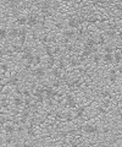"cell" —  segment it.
Returning <instances> with one entry per match:
<instances>
[{
	"instance_id": "21",
	"label": "cell",
	"mask_w": 122,
	"mask_h": 147,
	"mask_svg": "<svg viewBox=\"0 0 122 147\" xmlns=\"http://www.w3.org/2000/svg\"><path fill=\"white\" fill-rule=\"evenodd\" d=\"M84 112H85V107H81V108H78L77 109V114H76V118H81L84 114Z\"/></svg>"
},
{
	"instance_id": "20",
	"label": "cell",
	"mask_w": 122,
	"mask_h": 147,
	"mask_svg": "<svg viewBox=\"0 0 122 147\" xmlns=\"http://www.w3.org/2000/svg\"><path fill=\"white\" fill-rule=\"evenodd\" d=\"M7 34H9V32H7L6 28H0V38H1V39L6 38Z\"/></svg>"
},
{
	"instance_id": "41",
	"label": "cell",
	"mask_w": 122,
	"mask_h": 147,
	"mask_svg": "<svg viewBox=\"0 0 122 147\" xmlns=\"http://www.w3.org/2000/svg\"><path fill=\"white\" fill-rule=\"evenodd\" d=\"M0 1H1V0H0Z\"/></svg>"
},
{
	"instance_id": "12",
	"label": "cell",
	"mask_w": 122,
	"mask_h": 147,
	"mask_svg": "<svg viewBox=\"0 0 122 147\" xmlns=\"http://www.w3.org/2000/svg\"><path fill=\"white\" fill-rule=\"evenodd\" d=\"M9 84H10L11 86H19L20 84V79H19V76H12L10 80H9Z\"/></svg>"
},
{
	"instance_id": "30",
	"label": "cell",
	"mask_w": 122,
	"mask_h": 147,
	"mask_svg": "<svg viewBox=\"0 0 122 147\" xmlns=\"http://www.w3.org/2000/svg\"><path fill=\"white\" fill-rule=\"evenodd\" d=\"M23 94L26 96V97H31V92H29L28 90H25V91H23Z\"/></svg>"
},
{
	"instance_id": "10",
	"label": "cell",
	"mask_w": 122,
	"mask_h": 147,
	"mask_svg": "<svg viewBox=\"0 0 122 147\" xmlns=\"http://www.w3.org/2000/svg\"><path fill=\"white\" fill-rule=\"evenodd\" d=\"M84 44H85V47H87V48H94V47H95V44H97V42H95V39H94V38L89 37V38L85 39Z\"/></svg>"
},
{
	"instance_id": "16",
	"label": "cell",
	"mask_w": 122,
	"mask_h": 147,
	"mask_svg": "<svg viewBox=\"0 0 122 147\" xmlns=\"http://www.w3.org/2000/svg\"><path fill=\"white\" fill-rule=\"evenodd\" d=\"M16 21H17V24L21 25V26L27 25V17H26V16H19Z\"/></svg>"
},
{
	"instance_id": "40",
	"label": "cell",
	"mask_w": 122,
	"mask_h": 147,
	"mask_svg": "<svg viewBox=\"0 0 122 147\" xmlns=\"http://www.w3.org/2000/svg\"><path fill=\"white\" fill-rule=\"evenodd\" d=\"M99 147H103V146H99Z\"/></svg>"
},
{
	"instance_id": "1",
	"label": "cell",
	"mask_w": 122,
	"mask_h": 147,
	"mask_svg": "<svg viewBox=\"0 0 122 147\" xmlns=\"http://www.w3.org/2000/svg\"><path fill=\"white\" fill-rule=\"evenodd\" d=\"M22 59L26 60L28 65H33V63H34V54H32V52H31L29 49H25L23 54H22Z\"/></svg>"
},
{
	"instance_id": "7",
	"label": "cell",
	"mask_w": 122,
	"mask_h": 147,
	"mask_svg": "<svg viewBox=\"0 0 122 147\" xmlns=\"http://www.w3.org/2000/svg\"><path fill=\"white\" fill-rule=\"evenodd\" d=\"M66 103H67V105H69L71 109H76V108H77V102H76V99L72 97V96H67Z\"/></svg>"
},
{
	"instance_id": "5",
	"label": "cell",
	"mask_w": 122,
	"mask_h": 147,
	"mask_svg": "<svg viewBox=\"0 0 122 147\" xmlns=\"http://www.w3.org/2000/svg\"><path fill=\"white\" fill-rule=\"evenodd\" d=\"M27 25L31 26V27L37 26L38 25V18H37V16H34V15L27 16Z\"/></svg>"
},
{
	"instance_id": "14",
	"label": "cell",
	"mask_w": 122,
	"mask_h": 147,
	"mask_svg": "<svg viewBox=\"0 0 122 147\" xmlns=\"http://www.w3.org/2000/svg\"><path fill=\"white\" fill-rule=\"evenodd\" d=\"M9 36H10L11 38H17V37H19V30H17L16 27H13V28H11L10 32H9Z\"/></svg>"
},
{
	"instance_id": "8",
	"label": "cell",
	"mask_w": 122,
	"mask_h": 147,
	"mask_svg": "<svg viewBox=\"0 0 122 147\" xmlns=\"http://www.w3.org/2000/svg\"><path fill=\"white\" fill-rule=\"evenodd\" d=\"M103 60H104V63H105V64H112V63H114V54H111V53H104Z\"/></svg>"
},
{
	"instance_id": "26",
	"label": "cell",
	"mask_w": 122,
	"mask_h": 147,
	"mask_svg": "<svg viewBox=\"0 0 122 147\" xmlns=\"http://www.w3.org/2000/svg\"><path fill=\"white\" fill-rule=\"evenodd\" d=\"M0 69H1L4 72H6L9 70V65H7V64H1V65H0Z\"/></svg>"
},
{
	"instance_id": "24",
	"label": "cell",
	"mask_w": 122,
	"mask_h": 147,
	"mask_svg": "<svg viewBox=\"0 0 122 147\" xmlns=\"http://www.w3.org/2000/svg\"><path fill=\"white\" fill-rule=\"evenodd\" d=\"M109 80H110L111 82H116V80H117V77H116V75H115V71H111V74H110V76H109Z\"/></svg>"
},
{
	"instance_id": "13",
	"label": "cell",
	"mask_w": 122,
	"mask_h": 147,
	"mask_svg": "<svg viewBox=\"0 0 122 147\" xmlns=\"http://www.w3.org/2000/svg\"><path fill=\"white\" fill-rule=\"evenodd\" d=\"M5 132L7 135H12L13 132H15V126L11 125V124H7V125L5 126Z\"/></svg>"
},
{
	"instance_id": "33",
	"label": "cell",
	"mask_w": 122,
	"mask_h": 147,
	"mask_svg": "<svg viewBox=\"0 0 122 147\" xmlns=\"http://www.w3.org/2000/svg\"><path fill=\"white\" fill-rule=\"evenodd\" d=\"M1 55H4V50L0 49V57H1Z\"/></svg>"
},
{
	"instance_id": "28",
	"label": "cell",
	"mask_w": 122,
	"mask_h": 147,
	"mask_svg": "<svg viewBox=\"0 0 122 147\" xmlns=\"http://www.w3.org/2000/svg\"><path fill=\"white\" fill-rule=\"evenodd\" d=\"M115 7H116L119 11H121V12H122V3H120V4H116Z\"/></svg>"
},
{
	"instance_id": "29",
	"label": "cell",
	"mask_w": 122,
	"mask_h": 147,
	"mask_svg": "<svg viewBox=\"0 0 122 147\" xmlns=\"http://www.w3.org/2000/svg\"><path fill=\"white\" fill-rule=\"evenodd\" d=\"M73 86H76V87H78V86H81V80H76V81H73V84H72Z\"/></svg>"
},
{
	"instance_id": "19",
	"label": "cell",
	"mask_w": 122,
	"mask_h": 147,
	"mask_svg": "<svg viewBox=\"0 0 122 147\" xmlns=\"http://www.w3.org/2000/svg\"><path fill=\"white\" fill-rule=\"evenodd\" d=\"M53 76H54V77H56V79L61 77V70H60V69H59V67L54 69V70H53Z\"/></svg>"
},
{
	"instance_id": "39",
	"label": "cell",
	"mask_w": 122,
	"mask_h": 147,
	"mask_svg": "<svg viewBox=\"0 0 122 147\" xmlns=\"http://www.w3.org/2000/svg\"><path fill=\"white\" fill-rule=\"evenodd\" d=\"M0 18H1V15H0Z\"/></svg>"
},
{
	"instance_id": "18",
	"label": "cell",
	"mask_w": 122,
	"mask_h": 147,
	"mask_svg": "<svg viewBox=\"0 0 122 147\" xmlns=\"http://www.w3.org/2000/svg\"><path fill=\"white\" fill-rule=\"evenodd\" d=\"M109 38H111V39H114L115 37H116V32H115V30H109V31H106V33H105Z\"/></svg>"
},
{
	"instance_id": "22",
	"label": "cell",
	"mask_w": 122,
	"mask_h": 147,
	"mask_svg": "<svg viewBox=\"0 0 122 147\" xmlns=\"http://www.w3.org/2000/svg\"><path fill=\"white\" fill-rule=\"evenodd\" d=\"M114 52V47L112 45H104V53H111Z\"/></svg>"
},
{
	"instance_id": "9",
	"label": "cell",
	"mask_w": 122,
	"mask_h": 147,
	"mask_svg": "<svg viewBox=\"0 0 122 147\" xmlns=\"http://www.w3.org/2000/svg\"><path fill=\"white\" fill-rule=\"evenodd\" d=\"M19 38H20V42L21 44H23L26 42V38H27V31L25 28L19 30Z\"/></svg>"
},
{
	"instance_id": "34",
	"label": "cell",
	"mask_w": 122,
	"mask_h": 147,
	"mask_svg": "<svg viewBox=\"0 0 122 147\" xmlns=\"http://www.w3.org/2000/svg\"><path fill=\"white\" fill-rule=\"evenodd\" d=\"M120 129H121V131H122V120H121V123H120Z\"/></svg>"
},
{
	"instance_id": "37",
	"label": "cell",
	"mask_w": 122,
	"mask_h": 147,
	"mask_svg": "<svg viewBox=\"0 0 122 147\" xmlns=\"http://www.w3.org/2000/svg\"><path fill=\"white\" fill-rule=\"evenodd\" d=\"M106 147H115L114 145H109V146H106Z\"/></svg>"
},
{
	"instance_id": "38",
	"label": "cell",
	"mask_w": 122,
	"mask_h": 147,
	"mask_svg": "<svg viewBox=\"0 0 122 147\" xmlns=\"http://www.w3.org/2000/svg\"><path fill=\"white\" fill-rule=\"evenodd\" d=\"M1 142H3V139H1V136H0V144H1Z\"/></svg>"
},
{
	"instance_id": "36",
	"label": "cell",
	"mask_w": 122,
	"mask_h": 147,
	"mask_svg": "<svg viewBox=\"0 0 122 147\" xmlns=\"http://www.w3.org/2000/svg\"><path fill=\"white\" fill-rule=\"evenodd\" d=\"M120 39H121V42H122V33H120Z\"/></svg>"
},
{
	"instance_id": "4",
	"label": "cell",
	"mask_w": 122,
	"mask_h": 147,
	"mask_svg": "<svg viewBox=\"0 0 122 147\" xmlns=\"http://www.w3.org/2000/svg\"><path fill=\"white\" fill-rule=\"evenodd\" d=\"M44 94L45 97H47L48 99H53L56 97V92L54 91V88H51V87H45L44 88Z\"/></svg>"
},
{
	"instance_id": "6",
	"label": "cell",
	"mask_w": 122,
	"mask_h": 147,
	"mask_svg": "<svg viewBox=\"0 0 122 147\" xmlns=\"http://www.w3.org/2000/svg\"><path fill=\"white\" fill-rule=\"evenodd\" d=\"M45 75V69L44 67H37L33 70V76H35L37 79H42Z\"/></svg>"
},
{
	"instance_id": "25",
	"label": "cell",
	"mask_w": 122,
	"mask_h": 147,
	"mask_svg": "<svg viewBox=\"0 0 122 147\" xmlns=\"http://www.w3.org/2000/svg\"><path fill=\"white\" fill-rule=\"evenodd\" d=\"M40 61H42V59H40L39 55H34V63H33V65H39Z\"/></svg>"
},
{
	"instance_id": "17",
	"label": "cell",
	"mask_w": 122,
	"mask_h": 147,
	"mask_svg": "<svg viewBox=\"0 0 122 147\" xmlns=\"http://www.w3.org/2000/svg\"><path fill=\"white\" fill-rule=\"evenodd\" d=\"M13 104H15V107H21V105L23 104V100H22L21 97H16L13 99Z\"/></svg>"
},
{
	"instance_id": "3",
	"label": "cell",
	"mask_w": 122,
	"mask_h": 147,
	"mask_svg": "<svg viewBox=\"0 0 122 147\" xmlns=\"http://www.w3.org/2000/svg\"><path fill=\"white\" fill-rule=\"evenodd\" d=\"M67 25H69V27L71 30H76L81 26L79 22H78V18H76V17H70L69 21H67Z\"/></svg>"
},
{
	"instance_id": "23",
	"label": "cell",
	"mask_w": 122,
	"mask_h": 147,
	"mask_svg": "<svg viewBox=\"0 0 122 147\" xmlns=\"http://www.w3.org/2000/svg\"><path fill=\"white\" fill-rule=\"evenodd\" d=\"M93 60H94V63H95V64H99V63H100V60H101V55L99 53H95V55L93 57Z\"/></svg>"
},
{
	"instance_id": "31",
	"label": "cell",
	"mask_w": 122,
	"mask_h": 147,
	"mask_svg": "<svg viewBox=\"0 0 122 147\" xmlns=\"http://www.w3.org/2000/svg\"><path fill=\"white\" fill-rule=\"evenodd\" d=\"M104 43H105V39H104L103 36H100V44H104Z\"/></svg>"
},
{
	"instance_id": "2",
	"label": "cell",
	"mask_w": 122,
	"mask_h": 147,
	"mask_svg": "<svg viewBox=\"0 0 122 147\" xmlns=\"http://www.w3.org/2000/svg\"><path fill=\"white\" fill-rule=\"evenodd\" d=\"M83 131L88 135H94L98 132V126L94 125V124H87V125H84Z\"/></svg>"
},
{
	"instance_id": "11",
	"label": "cell",
	"mask_w": 122,
	"mask_h": 147,
	"mask_svg": "<svg viewBox=\"0 0 122 147\" xmlns=\"http://www.w3.org/2000/svg\"><path fill=\"white\" fill-rule=\"evenodd\" d=\"M65 38L67 40H71V39H73L76 38V32L73 30H69V31H66L65 32Z\"/></svg>"
},
{
	"instance_id": "15",
	"label": "cell",
	"mask_w": 122,
	"mask_h": 147,
	"mask_svg": "<svg viewBox=\"0 0 122 147\" xmlns=\"http://www.w3.org/2000/svg\"><path fill=\"white\" fill-rule=\"evenodd\" d=\"M114 61H115V64H120L122 61V53H120V52H116L115 53V55H114Z\"/></svg>"
},
{
	"instance_id": "27",
	"label": "cell",
	"mask_w": 122,
	"mask_h": 147,
	"mask_svg": "<svg viewBox=\"0 0 122 147\" xmlns=\"http://www.w3.org/2000/svg\"><path fill=\"white\" fill-rule=\"evenodd\" d=\"M66 67V64H65V61L64 60H60V63H59V69H65Z\"/></svg>"
},
{
	"instance_id": "35",
	"label": "cell",
	"mask_w": 122,
	"mask_h": 147,
	"mask_svg": "<svg viewBox=\"0 0 122 147\" xmlns=\"http://www.w3.org/2000/svg\"><path fill=\"white\" fill-rule=\"evenodd\" d=\"M64 1H65V3H71L72 0H64Z\"/></svg>"
},
{
	"instance_id": "32",
	"label": "cell",
	"mask_w": 122,
	"mask_h": 147,
	"mask_svg": "<svg viewBox=\"0 0 122 147\" xmlns=\"http://www.w3.org/2000/svg\"><path fill=\"white\" fill-rule=\"evenodd\" d=\"M119 72H120V74H122V65L119 67Z\"/></svg>"
}]
</instances>
